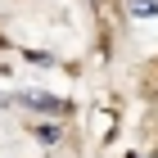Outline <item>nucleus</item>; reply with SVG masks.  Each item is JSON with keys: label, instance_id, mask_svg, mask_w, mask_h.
<instances>
[{"label": "nucleus", "instance_id": "1", "mask_svg": "<svg viewBox=\"0 0 158 158\" xmlns=\"http://www.w3.org/2000/svg\"><path fill=\"white\" fill-rule=\"evenodd\" d=\"M23 104H32V109H36V113H54V118L73 109L68 99H54V95H45V90H27V95H23Z\"/></svg>", "mask_w": 158, "mask_h": 158}, {"label": "nucleus", "instance_id": "2", "mask_svg": "<svg viewBox=\"0 0 158 158\" xmlns=\"http://www.w3.org/2000/svg\"><path fill=\"white\" fill-rule=\"evenodd\" d=\"M131 14H135V18H154V14H158V0H131Z\"/></svg>", "mask_w": 158, "mask_h": 158}]
</instances>
